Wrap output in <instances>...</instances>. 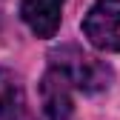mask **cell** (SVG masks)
<instances>
[{
	"instance_id": "1",
	"label": "cell",
	"mask_w": 120,
	"mask_h": 120,
	"mask_svg": "<svg viewBox=\"0 0 120 120\" xmlns=\"http://www.w3.org/2000/svg\"><path fill=\"white\" fill-rule=\"evenodd\" d=\"M49 60H52V69H57L74 89H80L86 94L103 92L112 86V77H114L112 66L94 54H86L77 46H60L49 54Z\"/></svg>"
},
{
	"instance_id": "4",
	"label": "cell",
	"mask_w": 120,
	"mask_h": 120,
	"mask_svg": "<svg viewBox=\"0 0 120 120\" xmlns=\"http://www.w3.org/2000/svg\"><path fill=\"white\" fill-rule=\"evenodd\" d=\"M63 3L66 0H23L20 17L32 29V34L54 37V32L60 29V17H63Z\"/></svg>"
},
{
	"instance_id": "5",
	"label": "cell",
	"mask_w": 120,
	"mask_h": 120,
	"mask_svg": "<svg viewBox=\"0 0 120 120\" xmlns=\"http://www.w3.org/2000/svg\"><path fill=\"white\" fill-rule=\"evenodd\" d=\"M23 97V89L17 86V80H14V74L9 69L0 66V117H3L14 103H17Z\"/></svg>"
},
{
	"instance_id": "2",
	"label": "cell",
	"mask_w": 120,
	"mask_h": 120,
	"mask_svg": "<svg viewBox=\"0 0 120 120\" xmlns=\"http://www.w3.org/2000/svg\"><path fill=\"white\" fill-rule=\"evenodd\" d=\"M83 34L100 52H120V0H97L83 17Z\"/></svg>"
},
{
	"instance_id": "3",
	"label": "cell",
	"mask_w": 120,
	"mask_h": 120,
	"mask_svg": "<svg viewBox=\"0 0 120 120\" xmlns=\"http://www.w3.org/2000/svg\"><path fill=\"white\" fill-rule=\"evenodd\" d=\"M71 83L60 74L57 69H49L40 80V103L49 120H69L74 112V100H71Z\"/></svg>"
}]
</instances>
